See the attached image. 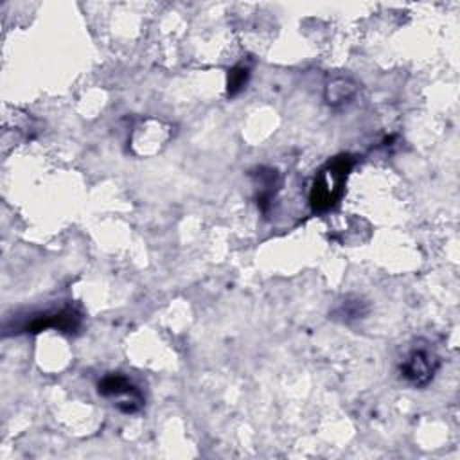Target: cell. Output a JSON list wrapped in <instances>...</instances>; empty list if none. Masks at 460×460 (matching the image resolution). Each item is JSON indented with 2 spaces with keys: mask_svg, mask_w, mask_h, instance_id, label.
Segmentation results:
<instances>
[{
  "mask_svg": "<svg viewBox=\"0 0 460 460\" xmlns=\"http://www.w3.org/2000/svg\"><path fill=\"white\" fill-rule=\"evenodd\" d=\"M354 164L356 158L349 153H343L331 158L318 171L309 192V203L314 212H327L340 203L345 190V180Z\"/></svg>",
  "mask_w": 460,
  "mask_h": 460,
  "instance_id": "6da1fadb",
  "label": "cell"
},
{
  "mask_svg": "<svg viewBox=\"0 0 460 460\" xmlns=\"http://www.w3.org/2000/svg\"><path fill=\"white\" fill-rule=\"evenodd\" d=\"M440 368V358L428 347H413L397 365V374L402 381L415 388L428 386Z\"/></svg>",
  "mask_w": 460,
  "mask_h": 460,
  "instance_id": "7a4b0ae2",
  "label": "cell"
},
{
  "mask_svg": "<svg viewBox=\"0 0 460 460\" xmlns=\"http://www.w3.org/2000/svg\"><path fill=\"white\" fill-rule=\"evenodd\" d=\"M97 392L102 397H111L119 399L117 408L122 413H137L144 406V395L140 390L122 374H106L99 383H97Z\"/></svg>",
  "mask_w": 460,
  "mask_h": 460,
  "instance_id": "3957f363",
  "label": "cell"
},
{
  "mask_svg": "<svg viewBox=\"0 0 460 460\" xmlns=\"http://www.w3.org/2000/svg\"><path fill=\"white\" fill-rule=\"evenodd\" d=\"M81 313L74 307H63L59 311H43L31 314L27 322L16 327V332H41L45 329H56L70 334L81 327Z\"/></svg>",
  "mask_w": 460,
  "mask_h": 460,
  "instance_id": "277c9868",
  "label": "cell"
},
{
  "mask_svg": "<svg viewBox=\"0 0 460 460\" xmlns=\"http://www.w3.org/2000/svg\"><path fill=\"white\" fill-rule=\"evenodd\" d=\"M255 190V203L261 212H268L271 207V201L275 199L277 192L280 190V174L273 167L261 165L255 171L250 172Z\"/></svg>",
  "mask_w": 460,
  "mask_h": 460,
  "instance_id": "5b68a950",
  "label": "cell"
},
{
  "mask_svg": "<svg viewBox=\"0 0 460 460\" xmlns=\"http://www.w3.org/2000/svg\"><path fill=\"white\" fill-rule=\"evenodd\" d=\"M368 311H370L368 302L363 296L347 295L341 300H338L336 305L331 309V318L341 323H352V322L363 320L368 314Z\"/></svg>",
  "mask_w": 460,
  "mask_h": 460,
  "instance_id": "8992f818",
  "label": "cell"
},
{
  "mask_svg": "<svg viewBox=\"0 0 460 460\" xmlns=\"http://www.w3.org/2000/svg\"><path fill=\"white\" fill-rule=\"evenodd\" d=\"M358 92V83L350 77H334L331 83L325 86V101L331 106H340L349 102Z\"/></svg>",
  "mask_w": 460,
  "mask_h": 460,
  "instance_id": "52a82bcc",
  "label": "cell"
},
{
  "mask_svg": "<svg viewBox=\"0 0 460 460\" xmlns=\"http://www.w3.org/2000/svg\"><path fill=\"white\" fill-rule=\"evenodd\" d=\"M248 77H250V68L248 66L237 65V66L230 68L228 70V79H226V93H228V97L237 95L244 88Z\"/></svg>",
  "mask_w": 460,
  "mask_h": 460,
  "instance_id": "ba28073f",
  "label": "cell"
}]
</instances>
